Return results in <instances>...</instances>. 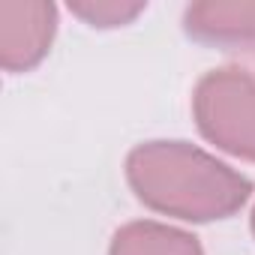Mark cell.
I'll return each instance as SVG.
<instances>
[{
    "instance_id": "obj_1",
    "label": "cell",
    "mask_w": 255,
    "mask_h": 255,
    "mask_svg": "<svg viewBox=\"0 0 255 255\" xmlns=\"http://www.w3.org/2000/svg\"><path fill=\"white\" fill-rule=\"evenodd\" d=\"M126 183L135 198L183 222L234 216L252 195V180L189 141H144L126 156Z\"/></svg>"
},
{
    "instance_id": "obj_6",
    "label": "cell",
    "mask_w": 255,
    "mask_h": 255,
    "mask_svg": "<svg viewBox=\"0 0 255 255\" xmlns=\"http://www.w3.org/2000/svg\"><path fill=\"white\" fill-rule=\"evenodd\" d=\"M144 9H147V3H141V0H135V3H129V0H72L69 3L72 15H78L90 27H102V30L129 24Z\"/></svg>"
},
{
    "instance_id": "obj_5",
    "label": "cell",
    "mask_w": 255,
    "mask_h": 255,
    "mask_svg": "<svg viewBox=\"0 0 255 255\" xmlns=\"http://www.w3.org/2000/svg\"><path fill=\"white\" fill-rule=\"evenodd\" d=\"M108 255H204V249L198 237L183 228L156 219H135L114 231Z\"/></svg>"
},
{
    "instance_id": "obj_3",
    "label": "cell",
    "mask_w": 255,
    "mask_h": 255,
    "mask_svg": "<svg viewBox=\"0 0 255 255\" xmlns=\"http://www.w3.org/2000/svg\"><path fill=\"white\" fill-rule=\"evenodd\" d=\"M57 33V6L48 0H3L0 3V66L30 72L45 60Z\"/></svg>"
},
{
    "instance_id": "obj_4",
    "label": "cell",
    "mask_w": 255,
    "mask_h": 255,
    "mask_svg": "<svg viewBox=\"0 0 255 255\" xmlns=\"http://www.w3.org/2000/svg\"><path fill=\"white\" fill-rule=\"evenodd\" d=\"M183 30L195 42L255 51V3L249 0H204L183 12Z\"/></svg>"
},
{
    "instance_id": "obj_7",
    "label": "cell",
    "mask_w": 255,
    "mask_h": 255,
    "mask_svg": "<svg viewBox=\"0 0 255 255\" xmlns=\"http://www.w3.org/2000/svg\"><path fill=\"white\" fill-rule=\"evenodd\" d=\"M249 225H252V234H255V207H252V216H249Z\"/></svg>"
},
{
    "instance_id": "obj_2",
    "label": "cell",
    "mask_w": 255,
    "mask_h": 255,
    "mask_svg": "<svg viewBox=\"0 0 255 255\" xmlns=\"http://www.w3.org/2000/svg\"><path fill=\"white\" fill-rule=\"evenodd\" d=\"M192 117L210 144L255 162V78L246 69L204 72L192 90Z\"/></svg>"
}]
</instances>
